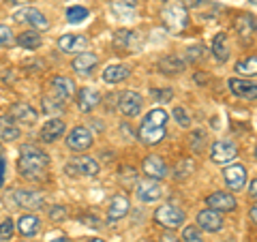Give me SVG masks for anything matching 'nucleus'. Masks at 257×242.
<instances>
[{
    "label": "nucleus",
    "instance_id": "f257e3e1",
    "mask_svg": "<svg viewBox=\"0 0 257 242\" xmlns=\"http://www.w3.org/2000/svg\"><path fill=\"white\" fill-rule=\"evenodd\" d=\"M50 163V159L43 150H39L37 146H24L22 157H20V174L26 176L30 180H41L45 176V167Z\"/></svg>",
    "mask_w": 257,
    "mask_h": 242
},
{
    "label": "nucleus",
    "instance_id": "f03ea898",
    "mask_svg": "<svg viewBox=\"0 0 257 242\" xmlns=\"http://www.w3.org/2000/svg\"><path fill=\"white\" fill-rule=\"evenodd\" d=\"M163 24H165V26L170 28L172 32L184 30V28H187V24H189L187 9H184L182 5H178V3L167 5L165 9H163Z\"/></svg>",
    "mask_w": 257,
    "mask_h": 242
},
{
    "label": "nucleus",
    "instance_id": "7ed1b4c3",
    "mask_svg": "<svg viewBox=\"0 0 257 242\" xmlns=\"http://www.w3.org/2000/svg\"><path fill=\"white\" fill-rule=\"evenodd\" d=\"M7 201H11L13 208H28V210H37L43 206V195L37 191H26V189H15L11 195H7Z\"/></svg>",
    "mask_w": 257,
    "mask_h": 242
},
{
    "label": "nucleus",
    "instance_id": "20e7f679",
    "mask_svg": "<svg viewBox=\"0 0 257 242\" xmlns=\"http://www.w3.org/2000/svg\"><path fill=\"white\" fill-rule=\"evenodd\" d=\"M155 221L165 229H178L184 223V212L180 210V208H176L174 204H165V206L157 208Z\"/></svg>",
    "mask_w": 257,
    "mask_h": 242
},
{
    "label": "nucleus",
    "instance_id": "39448f33",
    "mask_svg": "<svg viewBox=\"0 0 257 242\" xmlns=\"http://www.w3.org/2000/svg\"><path fill=\"white\" fill-rule=\"evenodd\" d=\"M236 157H238V146H236L234 142H229V140L214 142V146L210 150V159L214 161V163H219V165L231 163Z\"/></svg>",
    "mask_w": 257,
    "mask_h": 242
},
{
    "label": "nucleus",
    "instance_id": "423d86ee",
    "mask_svg": "<svg viewBox=\"0 0 257 242\" xmlns=\"http://www.w3.org/2000/svg\"><path fill=\"white\" fill-rule=\"evenodd\" d=\"M142 96L138 92H133V90H126L118 96V109L122 111V116L126 118H133V116H138L140 111H142Z\"/></svg>",
    "mask_w": 257,
    "mask_h": 242
},
{
    "label": "nucleus",
    "instance_id": "0eeeda50",
    "mask_svg": "<svg viewBox=\"0 0 257 242\" xmlns=\"http://www.w3.org/2000/svg\"><path fill=\"white\" fill-rule=\"evenodd\" d=\"M142 169H144V174H146L148 178H152V180H163L165 176H167L165 161L161 159V157H157V155H150L148 159H144Z\"/></svg>",
    "mask_w": 257,
    "mask_h": 242
},
{
    "label": "nucleus",
    "instance_id": "6e6552de",
    "mask_svg": "<svg viewBox=\"0 0 257 242\" xmlns=\"http://www.w3.org/2000/svg\"><path fill=\"white\" fill-rule=\"evenodd\" d=\"M90 144H92V135L86 127H75L67 137V146L71 150H77V152L90 148Z\"/></svg>",
    "mask_w": 257,
    "mask_h": 242
},
{
    "label": "nucleus",
    "instance_id": "1a4fd4ad",
    "mask_svg": "<svg viewBox=\"0 0 257 242\" xmlns=\"http://www.w3.org/2000/svg\"><path fill=\"white\" fill-rule=\"evenodd\" d=\"M15 20L18 22H28L35 30H47L50 28V22H47V18L41 13V11H37V9H22L15 13Z\"/></svg>",
    "mask_w": 257,
    "mask_h": 242
},
{
    "label": "nucleus",
    "instance_id": "9d476101",
    "mask_svg": "<svg viewBox=\"0 0 257 242\" xmlns=\"http://www.w3.org/2000/svg\"><path fill=\"white\" fill-rule=\"evenodd\" d=\"M197 225L202 227L204 231H219L223 227V219L219 210H214V208H208V210H202L197 214Z\"/></svg>",
    "mask_w": 257,
    "mask_h": 242
},
{
    "label": "nucleus",
    "instance_id": "9b49d317",
    "mask_svg": "<svg viewBox=\"0 0 257 242\" xmlns=\"http://www.w3.org/2000/svg\"><path fill=\"white\" fill-rule=\"evenodd\" d=\"M52 94L58 101H69L75 94V84L69 77H54L52 79Z\"/></svg>",
    "mask_w": 257,
    "mask_h": 242
},
{
    "label": "nucleus",
    "instance_id": "f8f14e48",
    "mask_svg": "<svg viewBox=\"0 0 257 242\" xmlns=\"http://www.w3.org/2000/svg\"><path fill=\"white\" fill-rule=\"evenodd\" d=\"M227 86H229V90L234 92L236 96H242V99H248V101L257 99V84L248 82V79L234 77V79H229V82H227Z\"/></svg>",
    "mask_w": 257,
    "mask_h": 242
},
{
    "label": "nucleus",
    "instance_id": "ddd939ff",
    "mask_svg": "<svg viewBox=\"0 0 257 242\" xmlns=\"http://www.w3.org/2000/svg\"><path fill=\"white\" fill-rule=\"evenodd\" d=\"M163 137H165V127H159V125H152V123L144 120V125L140 129V140L146 144V146H155Z\"/></svg>",
    "mask_w": 257,
    "mask_h": 242
},
{
    "label": "nucleus",
    "instance_id": "4468645a",
    "mask_svg": "<svg viewBox=\"0 0 257 242\" xmlns=\"http://www.w3.org/2000/svg\"><path fill=\"white\" fill-rule=\"evenodd\" d=\"M206 204L210 208H214V210H219V212H227V210H234L236 208V199H234V195H229V193L216 191L206 199Z\"/></svg>",
    "mask_w": 257,
    "mask_h": 242
},
{
    "label": "nucleus",
    "instance_id": "2eb2a0df",
    "mask_svg": "<svg viewBox=\"0 0 257 242\" xmlns=\"http://www.w3.org/2000/svg\"><path fill=\"white\" fill-rule=\"evenodd\" d=\"M86 45H88V41H86V37H82V35H62L58 39V47L64 54L84 52Z\"/></svg>",
    "mask_w": 257,
    "mask_h": 242
},
{
    "label": "nucleus",
    "instance_id": "dca6fc26",
    "mask_svg": "<svg viewBox=\"0 0 257 242\" xmlns=\"http://www.w3.org/2000/svg\"><path fill=\"white\" fill-rule=\"evenodd\" d=\"M161 195H163V187L157 182V180H146V182H140L138 184V197L142 201H157Z\"/></svg>",
    "mask_w": 257,
    "mask_h": 242
},
{
    "label": "nucleus",
    "instance_id": "f3484780",
    "mask_svg": "<svg viewBox=\"0 0 257 242\" xmlns=\"http://www.w3.org/2000/svg\"><path fill=\"white\" fill-rule=\"evenodd\" d=\"M9 116L22 125H35L37 123V111L32 109L28 103H15L9 111Z\"/></svg>",
    "mask_w": 257,
    "mask_h": 242
},
{
    "label": "nucleus",
    "instance_id": "a211bd4d",
    "mask_svg": "<svg viewBox=\"0 0 257 242\" xmlns=\"http://www.w3.org/2000/svg\"><path fill=\"white\" fill-rule=\"evenodd\" d=\"M225 176V182H227V187H231L234 191H240L244 187V182H246V172H244V167L242 165H231L227 167L223 172Z\"/></svg>",
    "mask_w": 257,
    "mask_h": 242
},
{
    "label": "nucleus",
    "instance_id": "6ab92c4d",
    "mask_svg": "<svg viewBox=\"0 0 257 242\" xmlns=\"http://www.w3.org/2000/svg\"><path fill=\"white\" fill-rule=\"evenodd\" d=\"M62 133H64V120L52 118V120H47L41 129V140L43 142H56Z\"/></svg>",
    "mask_w": 257,
    "mask_h": 242
},
{
    "label": "nucleus",
    "instance_id": "aec40b11",
    "mask_svg": "<svg viewBox=\"0 0 257 242\" xmlns=\"http://www.w3.org/2000/svg\"><path fill=\"white\" fill-rule=\"evenodd\" d=\"M94 67H96V56L90 54V52L77 54V58L73 60V71L77 75H88Z\"/></svg>",
    "mask_w": 257,
    "mask_h": 242
},
{
    "label": "nucleus",
    "instance_id": "412c9836",
    "mask_svg": "<svg viewBox=\"0 0 257 242\" xmlns=\"http://www.w3.org/2000/svg\"><path fill=\"white\" fill-rule=\"evenodd\" d=\"M234 26H236V32L240 35V39H242V41H248L251 35L257 30V22H255L253 15H240V18H236Z\"/></svg>",
    "mask_w": 257,
    "mask_h": 242
},
{
    "label": "nucleus",
    "instance_id": "4be33fe9",
    "mask_svg": "<svg viewBox=\"0 0 257 242\" xmlns=\"http://www.w3.org/2000/svg\"><path fill=\"white\" fill-rule=\"evenodd\" d=\"M131 73V69L126 67V64H109V67L103 71V79H105L107 84H118V82H124Z\"/></svg>",
    "mask_w": 257,
    "mask_h": 242
},
{
    "label": "nucleus",
    "instance_id": "5701e85b",
    "mask_svg": "<svg viewBox=\"0 0 257 242\" xmlns=\"http://www.w3.org/2000/svg\"><path fill=\"white\" fill-rule=\"evenodd\" d=\"M20 137V127L15 125L11 116H0V140L15 142Z\"/></svg>",
    "mask_w": 257,
    "mask_h": 242
},
{
    "label": "nucleus",
    "instance_id": "b1692460",
    "mask_svg": "<svg viewBox=\"0 0 257 242\" xmlns=\"http://www.w3.org/2000/svg\"><path fill=\"white\" fill-rule=\"evenodd\" d=\"M128 212V199L124 195H116V197H111L109 201V221H118V219H122V216Z\"/></svg>",
    "mask_w": 257,
    "mask_h": 242
},
{
    "label": "nucleus",
    "instance_id": "393cba45",
    "mask_svg": "<svg viewBox=\"0 0 257 242\" xmlns=\"http://www.w3.org/2000/svg\"><path fill=\"white\" fill-rule=\"evenodd\" d=\"M71 167H77V172L79 174H84V176H96L99 174V163L92 159V157H75L73 159V163H71Z\"/></svg>",
    "mask_w": 257,
    "mask_h": 242
},
{
    "label": "nucleus",
    "instance_id": "a878e982",
    "mask_svg": "<svg viewBox=\"0 0 257 242\" xmlns=\"http://www.w3.org/2000/svg\"><path fill=\"white\" fill-rule=\"evenodd\" d=\"M99 103V92L92 90V88H82L77 96V107L82 111H90L94 109V105Z\"/></svg>",
    "mask_w": 257,
    "mask_h": 242
},
{
    "label": "nucleus",
    "instance_id": "bb28decb",
    "mask_svg": "<svg viewBox=\"0 0 257 242\" xmlns=\"http://www.w3.org/2000/svg\"><path fill=\"white\" fill-rule=\"evenodd\" d=\"M159 67H161V71H163V73H167V75L182 73V71H184V60L180 58V56L170 54V56H165V58L159 62Z\"/></svg>",
    "mask_w": 257,
    "mask_h": 242
},
{
    "label": "nucleus",
    "instance_id": "cd10ccee",
    "mask_svg": "<svg viewBox=\"0 0 257 242\" xmlns=\"http://www.w3.org/2000/svg\"><path fill=\"white\" fill-rule=\"evenodd\" d=\"M135 5H138V0H114L111 3V11L122 20H131L135 18Z\"/></svg>",
    "mask_w": 257,
    "mask_h": 242
},
{
    "label": "nucleus",
    "instance_id": "c85d7f7f",
    "mask_svg": "<svg viewBox=\"0 0 257 242\" xmlns=\"http://www.w3.org/2000/svg\"><path fill=\"white\" fill-rule=\"evenodd\" d=\"M212 54H214V58L219 60V62H225V60L229 58L227 35H225V32H219V35L214 37V41H212Z\"/></svg>",
    "mask_w": 257,
    "mask_h": 242
},
{
    "label": "nucleus",
    "instance_id": "c756f323",
    "mask_svg": "<svg viewBox=\"0 0 257 242\" xmlns=\"http://www.w3.org/2000/svg\"><path fill=\"white\" fill-rule=\"evenodd\" d=\"M18 43L22 47H26V50H37V47H41L43 37L39 35L37 30H26V32H22V35L18 37Z\"/></svg>",
    "mask_w": 257,
    "mask_h": 242
},
{
    "label": "nucleus",
    "instance_id": "7c9ffc66",
    "mask_svg": "<svg viewBox=\"0 0 257 242\" xmlns=\"http://www.w3.org/2000/svg\"><path fill=\"white\" fill-rule=\"evenodd\" d=\"M20 231L24 233V236H35V233L39 231V219L35 214H24L20 223H18Z\"/></svg>",
    "mask_w": 257,
    "mask_h": 242
},
{
    "label": "nucleus",
    "instance_id": "2f4dec72",
    "mask_svg": "<svg viewBox=\"0 0 257 242\" xmlns=\"http://www.w3.org/2000/svg\"><path fill=\"white\" fill-rule=\"evenodd\" d=\"M236 71L242 75H257V58L255 56H248V58L236 62Z\"/></svg>",
    "mask_w": 257,
    "mask_h": 242
},
{
    "label": "nucleus",
    "instance_id": "473e14b6",
    "mask_svg": "<svg viewBox=\"0 0 257 242\" xmlns=\"http://www.w3.org/2000/svg\"><path fill=\"white\" fill-rule=\"evenodd\" d=\"M193 169H195V163H193L191 159H182L180 163L176 165V178H178V180L189 178V176L193 174Z\"/></svg>",
    "mask_w": 257,
    "mask_h": 242
},
{
    "label": "nucleus",
    "instance_id": "72a5a7b5",
    "mask_svg": "<svg viewBox=\"0 0 257 242\" xmlns=\"http://www.w3.org/2000/svg\"><path fill=\"white\" fill-rule=\"evenodd\" d=\"M88 18V9L86 7H71V9L67 11V20L71 24H79V22H84Z\"/></svg>",
    "mask_w": 257,
    "mask_h": 242
},
{
    "label": "nucleus",
    "instance_id": "f704fd0d",
    "mask_svg": "<svg viewBox=\"0 0 257 242\" xmlns=\"http://www.w3.org/2000/svg\"><path fill=\"white\" fill-rule=\"evenodd\" d=\"M133 39H135V32L118 30L116 37H114V43H116L118 47H131V45H133Z\"/></svg>",
    "mask_w": 257,
    "mask_h": 242
},
{
    "label": "nucleus",
    "instance_id": "c9c22d12",
    "mask_svg": "<svg viewBox=\"0 0 257 242\" xmlns=\"http://www.w3.org/2000/svg\"><path fill=\"white\" fill-rule=\"evenodd\" d=\"M146 123L159 125V127H165V123H167V114H165V109H152V111H148Z\"/></svg>",
    "mask_w": 257,
    "mask_h": 242
},
{
    "label": "nucleus",
    "instance_id": "e433bc0d",
    "mask_svg": "<svg viewBox=\"0 0 257 242\" xmlns=\"http://www.w3.org/2000/svg\"><path fill=\"white\" fill-rule=\"evenodd\" d=\"M13 231H15V223L11 219H7V221L0 223V240H11Z\"/></svg>",
    "mask_w": 257,
    "mask_h": 242
},
{
    "label": "nucleus",
    "instance_id": "4c0bfd02",
    "mask_svg": "<svg viewBox=\"0 0 257 242\" xmlns=\"http://www.w3.org/2000/svg\"><path fill=\"white\" fill-rule=\"evenodd\" d=\"M182 240L184 242H202V236H199L197 227L189 225V227H184V231H182Z\"/></svg>",
    "mask_w": 257,
    "mask_h": 242
},
{
    "label": "nucleus",
    "instance_id": "58836bf2",
    "mask_svg": "<svg viewBox=\"0 0 257 242\" xmlns=\"http://www.w3.org/2000/svg\"><path fill=\"white\" fill-rule=\"evenodd\" d=\"M174 118H176V123H178L180 127H189L191 125V118L187 114V109L184 107H174Z\"/></svg>",
    "mask_w": 257,
    "mask_h": 242
},
{
    "label": "nucleus",
    "instance_id": "ea45409f",
    "mask_svg": "<svg viewBox=\"0 0 257 242\" xmlns=\"http://www.w3.org/2000/svg\"><path fill=\"white\" fill-rule=\"evenodd\" d=\"M13 43V32L9 26H0V47H7Z\"/></svg>",
    "mask_w": 257,
    "mask_h": 242
},
{
    "label": "nucleus",
    "instance_id": "a19ab883",
    "mask_svg": "<svg viewBox=\"0 0 257 242\" xmlns=\"http://www.w3.org/2000/svg\"><path fill=\"white\" fill-rule=\"evenodd\" d=\"M204 52V47L202 45H191L189 50H187V60L189 62H195V60H202V54Z\"/></svg>",
    "mask_w": 257,
    "mask_h": 242
},
{
    "label": "nucleus",
    "instance_id": "79ce46f5",
    "mask_svg": "<svg viewBox=\"0 0 257 242\" xmlns=\"http://www.w3.org/2000/svg\"><path fill=\"white\" fill-rule=\"evenodd\" d=\"M50 216H52L54 221H62L64 216H67V210H64L62 206H54V208H52V212H50Z\"/></svg>",
    "mask_w": 257,
    "mask_h": 242
},
{
    "label": "nucleus",
    "instance_id": "37998d69",
    "mask_svg": "<svg viewBox=\"0 0 257 242\" xmlns=\"http://www.w3.org/2000/svg\"><path fill=\"white\" fill-rule=\"evenodd\" d=\"M155 96H157V101L167 103L172 99V90H155Z\"/></svg>",
    "mask_w": 257,
    "mask_h": 242
},
{
    "label": "nucleus",
    "instance_id": "c03bdc74",
    "mask_svg": "<svg viewBox=\"0 0 257 242\" xmlns=\"http://www.w3.org/2000/svg\"><path fill=\"white\" fill-rule=\"evenodd\" d=\"M191 137H193V148H197V150L202 148V142H204V133H202V131H195V133H193Z\"/></svg>",
    "mask_w": 257,
    "mask_h": 242
},
{
    "label": "nucleus",
    "instance_id": "a18cd8bd",
    "mask_svg": "<svg viewBox=\"0 0 257 242\" xmlns=\"http://www.w3.org/2000/svg\"><path fill=\"white\" fill-rule=\"evenodd\" d=\"M133 180H135V169H133V167L124 169V174H122V184H126V182H133Z\"/></svg>",
    "mask_w": 257,
    "mask_h": 242
},
{
    "label": "nucleus",
    "instance_id": "49530a36",
    "mask_svg": "<svg viewBox=\"0 0 257 242\" xmlns=\"http://www.w3.org/2000/svg\"><path fill=\"white\" fill-rule=\"evenodd\" d=\"M199 5H204V0H182L184 9H197Z\"/></svg>",
    "mask_w": 257,
    "mask_h": 242
},
{
    "label": "nucleus",
    "instance_id": "de8ad7c7",
    "mask_svg": "<svg viewBox=\"0 0 257 242\" xmlns=\"http://www.w3.org/2000/svg\"><path fill=\"white\" fill-rule=\"evenodd\" d=\"M5 159L3 157H0V187H3V182H5Z\"/></svg>",
    "mask_w": 257,
    "mask_h": 242
},
{
    "label": "nucleus",
    "instance_id": "09e8293b",
    "mask_svg": "<svg viewBox=\"0 0 257 242\" xmlns=\"http://www.w3.org/2000/svg\"><path fill=\"white\" fill-rule=\"evenodd\" d=\"M161 242H180V240L176 238V236H172V233H165V236L161 238Z\"/></svg>",
    "mask_w": 257,
    "mask_h": 242
},
{
    "label": "nucleus",
    "instance_id": "8fccbe9b",
    "mask_svg": "<svg viewBox=\"0 0 257 242\" xmlns=\"http://www.w3.org/2000/svg\"><path fill=\"white\" fill-rule=\"evenodd\" d=\"M251 219H253V223H257V204L251 208Z\"/></svg>",
    "mask_w": 257,
    "mask_h": 242
},
{
    "label": "nucleus",
    "instance_id": "3c124183",
    "mask_svg": "<svg viewBox=\"0 0 257 242\" xmlns=\"http://www.w3.org/2000/svg\"><path fill=\"white\" fill-rule=\"evenodd\" d=\"M251 193H253V195H257V180L251 182Z\"/></svg>",
    "mask_w": 257,
    "mask_h": 242
},
{
    "label": "nucleus",
    "instance_id": "603ef678",
    "mask_svg": "<svg viewBox=\"0 0 257 242\" xmlns=\"http://www.w3.org/2000/svg\"><path fill=\"white\" fill-rule=\"evenodd\" d=\"M195 82H199V84H204V82H206V75H195Z\"/></svg>",
    "mask_w": 257,
    "mask_h": 242
},
{
    "label": "nucleus",
    "instance_id": "864d4df0",
    "mask_svg": "<svg viewBox=\"0 0 257 242\" xmlns=\"http://www.w3.org/2000/svg\"><path fill=\"white\" fill-rule=\"evenodd\" d=\"M11 3H15V5H28L30 0H11Z\"/></svg>",
    "mask_w": 257,
    "mask_h": 242
},
{
    "label": "nucleus",
    "instance_id": "5fc2aeb1",
    "mask_svg": "<svg viewBox=\"0 0 257 242\" xmlns=\"http://www.w3.org/2000/svg\"><path fill=\"white\" fill-rule=\"evenodd\" d=\"M50 242H67V238H62V236H60V238H54V240H50Z\"/></svg>",
    "mask_w": 257,
    "mask_h": 242
},
{
    "label": "nucleus",
    "instance_id": "6e6d98bb",
    "mask_svg": "<svg viewBox=\"0 0 257 242\" xmlns=\"http://www.w3.org/2000/svg\"><path fill=\"white\" fill-rule=\"evenodd\" d=\"M248 3H251L253 7H257V0H248Z\"/></svg>",
    "mask_w": 257,
    "mask_h": 242
},
{
    "label": "nucleus",
    "instance_id": "4d7b16f0",
    "mask_svg": "<svg viewBox=\"0 0 257 242\" xmlns=\"http://www.w3.org/2000/svg\"><path fill=\"white\" fill-rule=\"evenodd\" d=\"M90 242H103V240H90Z\"/></svg>",
    "mask_w": 257,
    "mask_h": 242
},
{
    "label": "nucleus",
    "instance_id": "13d9d810",
    "mask_svg": "<svg viewBox=\"0 0 257 242\" xmlns=\"http://www.w3.org/2000/svg\"><path fill=\"white\" fill-rule=\"evenodd\" d=\"M255 155H257V150H255Z\"/></svg>",
    "mask_w": 257,
    "mask_h": 242
},
{
    "label": "nucleus",
    "instance_id": "bf43d9fd",
    "mask_svg": "<svg viewBox=\"0 0 257 242\" xmlns=\"http://www.w3.org/2000/svg\"><path fill=\"white\" fill-rule=\"evenodd\" d=\"M0 148H3V146H0Z\"/></svg>",
    "mask_w": 257,
    "mask_h": 242
}]
</instances>
